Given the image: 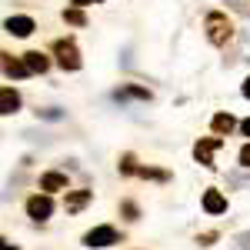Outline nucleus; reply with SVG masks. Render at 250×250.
Returning a JSON list of instances; mask_svg holds the SVG:
<instances>
[{
  "label": "nucleus",
  "instance_id": "obj_17",
  "mask_svg": "<svg viewBox=\"0 0 250 250\" xmlns=\"http://www.w3.org/2000/svg\"><path fill=\"white\" fill-rule=\"evenodd\" d=\"M140 177H150V180H167V170H154V167H140Z\"/></svg>",
  "mask_w": 250,
  "mask_h": 250
},
{
  "label": "nucleus",
  "instance_id": "obj_2",
  "mask_svg": "<svg viewBox=\"0 0 250 250\" xmlns=\"http://www.w3.org/2000/svg\"><path fill=\"white\" fill-rule=\"evenodd\" d=\"M54 54H57V63L63 70H80V50L74 47V40H57L54 43Z\"/></svg>",
  "mask_w": 250,
  "mask_h": 250
},
{
  "label": "nucleus",
  "instance_id": "obj_20",
  "mask_svg": "<svg viewBox=\"0 0 250 250\" xmlns=\"http://www.w3.org/2000/svg\"><path fill=\"white\" fill-rule=\"evenodd\" d=\"M237 247H240V250H250V233H244V237H240V244H237Z\"/></svg>",
  "mask_w": 250,
  "mask_h": 250
},
{
  "label": "nucleus",
  "instance_id": "obj_6",
  "mask_svg": "<svg viewBox=\"0 0 250 250\" xmlns=\"http://www.w3.org/2000/svg\"><path fill=\"white\" fill-rule=\"evenodd\" d=\"M7 34H14V37H30L34 34V20L30 17H7Z\"/></svg>",
  "mask_w": 250,
  "mask_h": 250
},
{
  "label": "nucleus",
  "instance_id": "obj_11",
  "mask_svg": "<svg viewBox=\"0 0 250 250\" xmlns=\"http://www.w3.org/2000/svg\"><path fill=\"white\" fill-rule=\"evenodd\" d=\"M3 74H7V77H27L30 70H27V63H20V60H14L10 54H3Z\"/></svg>",
  "mask_w": 250,
  "mask_h": 250
},
{
  "label": "nucleus",
  "instance_id": "obj_15",
  "mask_svg": "<svg viewBox=\"0 0 250 250\" xmlns=\"http://www.w3.org/2000/svg\"><path fill=\"white\" fill-rule=\"evenodd\" d=\"M63 20H67V23H74V27H83V23H87V17H83V10H80V7H67V10H63Z\"/></svg>",
  "mask_w": 250,
  "mask_h": 250
},
{
  "label": "nucleus",
  "instance_id": "obj_5",
  "mask_svg": "<svg viewBox=\"0 0 250 250\" xmlns=\"http://www.w3.org/2000/svg\"><path fill=\"white\" fill-rule=\"evenodd\" d=\"M220 144H224L220 137H210V140H197V147H193V157H197L204 167H213V150H217Z\"/></svg>",
  "mask_w": 250,
  "mask_h": 250
},
{
  "label": "nucleus",
  "instance_id": "obj_16",
  "mask_svg": "<svg viewBox=\"0 0 250 250\" xmlns=\"http://www.w3.org/2000/svg\"><path fill=\"white\" fill-rule=\"evenodd\" d=\"M120 170H124V173H140V170H137L134 154H124V160H120Z\"/></svg>",
  "mask_w": 250,
  "mask_h": 250
},
{
  "label": "nucleus",
  "instance_id": "obj_14",
  "mask_svg": "<svg viewBox=\"0 0 250 250\" xmlns=\"http://www.w3.org/2000/svg\"><path fill=\"white\" fill-rule=\"evenodd\" d=\"M213 130H217V134H230L233 127H237V120H233L230 114H217L213 117V124H210Z\"/></svg>",
  "mask_w": 250,
  "mask_h": 250
},
{
  "label": "nucleus",
  "instance_id": "obj_18",
  "mask_svg": "<svg viewBox=\"0 0 250 250\" xmlns=\"http://www.w3.org/2000/svg\"><path fill=\"white\" fill-rule=\"evenodd\" d=\"M240 164H244V167H250V144L240 150Z\"/></svg>",
  "mask_w": 250,
  "mask_h": 250
},
{
  "label": "nucleus",
  "instance_id": "obj_10",
  "mask_svg": "<svg viewBox=\"0 0 250 250\" xmlns=\"http://www.w3.org/2000/svg\"><path fill=\"white\" fill-rule=\"evenodd\" d=\"M40 190H67V177L57 173V170L43 173V177H40Z\"/></svg>",
  "mask_w": 250,
  "mask_h": 250
},
{
  "label": "nucleus",
  "instance_id": "obj_1",
  "mask_svg": "<svg viewBox=\"0 0 250 250\" xmlns=\"http://www.w3.org/2000/svg\"><path fill=\"white\" fill-rule=\"evenodd\" d=\"M204 27H207V37H210V43H217V47H224L227 40L233 37V23L227 14H207V20H204Z\"/></svg>",
  "mask_w": 250,
  "mask_h": 250
},
{
  "label": "nucleus",
  "instance_id": "obj_12",
  "mask_svg": "<svg viewBox=\"0 0 250 250\" xmlns=\"http://www.w3.org/2000/svg\"><path fill=\"white\" fill-rule=\"evenodd\" d=\"M90 204V190H74V193H67V210L70 213H77L80 207H87Z\"/></svg>",
  "mask_w": 250,
  "mask_h": 250
},
{
  "label": "nucleus",
  "instance_id": "obj_13",
  "mask_svg": "<svg viewBox=\"0 0 250 250\" xmlns=\"http://www.w3.org/2000/svg\"><path fill=\"white\" fill-rule=\"evenodd\" d=\"M117 100H150V90H144V87H120Z\"/></svg>",
  "mask_w": 250,
  "mask_h": 250
},
{
  "label": "nucleus",
  "instance_id": "obj_22",
  "mask_svg": "<svg viewBox=\"0 0 250 250\" xmlns=\"http://www.w3.org/2000/svg\"><path fill=\"white\" fill-rule=\"evenodd\" d=\"M244 97H247V100H250V77L244 80Z\"/></svg>",
  "mask_w": 250,
  "mask_h": 250
},
{
  "label": "nucleus",
  "instance_id": "obj_4",
  "mask_svg": "<svg viewBox=\"0 0 250 250\" xmlns=\"http://www.w3.org/2000/svg\"><path fill=\"white\" fill-rule=\"evenodd\" d=\"M27 213H30L34 220H47V217L54 213V200H50L47 193H37V197L27 200Z\"/></svg>",
  "mask_w": 250,
  "mask_h": 250
},
{
  "label": "nucleus",
  "instance_id": "obj_7",
  "mask_svg": "<svg viewBox=\"0 0 250 250\" xmlns=\"http://www.w3.org/2000/svg\"><path fill=\"white\" fill-rule=\"evenodd\" d=\"M204 210L207 213H224L227 210V197H224V193L220 190H204Z\"/></svg>",
  "mask_w": 250,
  "mask_h": 250
},
{
  "label": "nucleus",
  "instance_id": "obj_19",
  "mask_svg": "<svg viewBox=\"0 0 250 250\" xmlns=\"http://www.w3.org/2000/svg\"><path fill=\"white\" fill-rule=\"evenodd\" d=\"M124 213H127L130 220H137V207H134V204H124Z\"/></svg>",
  "mask_w": 250,
  "mask_h": 250
},
{
  "label": "nucleus",
  "instance_id": "obj_3",
  "mask_svg": "<svg viewBox=\"0 0 250 250\" xmlns=\"http://www.w3.org/2000/svg\"><path fill=\"white\" fill-rule=\"evenodd\" d=\"M117 240H120L117 230H114V227H107V224L83 233V244H87V247H97V250H100V247H110V244H117Z\"/></svg>",
  "mask_w": 250,
  "mask_h": 250
},
{
  "label": "nucleus",
  "instance_id": "obj_23",
  "mask_svg": "<svg viewBox=\"0 0 250 250\" xmlns=\"http://www.w3.org/2000/svg\"><path fill=\"white\" fill-rule=\"evenodd\" d=\"M87 3H90V0H74V7H87Z\"/></svg>",
  "mask_w": 250,
  "mask_h": 250
},
{
  "label": "nucleus",
  "instance_id": "obj_9",
  "mask_svg": "<svg viewBox=\"0 0 250 250\" xmlns=\"http://www.w3.org/2000/svg\"><path fill=\"white\" fill-rule=\"evenodd\" d=\"M20 110V97L14 87H3L0 90V114H17Z\"/></svg>",
  "mask_w": 250,
  "mask_h": 250
},
{
  "label": "nucleus",
  "instance_id": "obj_21",
  "mask_svg": "<svg viewBox=\"0 0 250 250\" xmlns=\"http://www.w3.org/2000/svg\"><path fill=\"white\" fill-rule=\"evenodd\" d=\"M240 130H244V137H250V120H244V124H240Z\"/></svg>",
  "mask_w": 250,
  "mask_h": 250
},
{
  "label": "nucleus",
  "instance_id": "obj_8",
  "mask_svg": "<svg viewBox=\"0 0 250 250\" xmlns=\"http://www.w3.org/2000/svg\"><path fill=\"white\" fill-rule=\"evenodd\" d=\"M23 63H27V70H30V74H43V70L50 67L47 54H40V50H27V54H23Z\"/></svg>",
  "mask_w": 250,
  "mask_h": 250
}]
</instances>
